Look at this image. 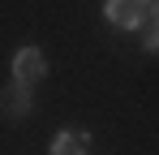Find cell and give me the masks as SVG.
Instances as JSON below:
<instances>
[{"label": "cell", "mask_w": 159, "mask_h": 155, "mask_svg": "<svg viewBox=\"0 0 159 155\" xmlns=\"http://www.w3.org/2000/svg\"><path fill=\"white\" fill-rule=\"evenodd\" d=\"M151 4V22H159V0H146Z\"/></svg>", "instance_id": "6"}, {"label": "cell", "mask_w": 159, "mask_h": 155, "mask_svg": "<svg viewBox=\"0 0 159 155\" xmlns=\"http://www.w3.org/2000/svg\"><path fill=\"white\" fill-rule=\"evenodd\" d=\"M0 112H4V116H13V121H17V116H26V112H34V95H30L26 82H17V78H13V82L0 91Z\"/></svg>", "instance_id": "2"}, {"label": "cell", "mask_w": 159, "mask_h": 155, "mask_svg": "<svg viewBox=\"0 0 159 155\" xmlns=\"http://www.w3.org/2000/svg\"><path fill=\"white\" fill-rule=\"evenodd\" d=\"M103 13H107V22L116 30H142L151 22V4L146 0H107Z\"/></svg>", "instance_id": "1"}, {"label": "cell", "mask_w": 159, "mask_h": 155, "mask_svg": "<svg viewBox=\"0 0 159 155\" xmlns=\"http://www.w3.org/2000/svg\"><path fill=\"white\" fill-rule=\"evenodd\" d=\"M90 151V134L86 129H60L52 138V155H86Z\"/></svg>", "instance_id": "4"}, {"label": "cell", "mask_w": 159, "mask_h": 155, "mask_svg": "<svg viewBox=\"0 0 159 155\" xmlns=\"http://www.w3.org/2000/svg\"><path fill=\"white\" fill-rule=\"evenodd\" d=\"M43 73H48V60H43V56H39L34 48H22L17 56H13V78H17V82L34 86V82H39Z\"/></svg>", "instance_id": "3"}, {"label": "cell", "mask_w": 159, "mask_h": 155, "mask_svg": "<svg viewBox=\"0 0 159 155\" xmlns=\"http://www.w3.org/2000/svg\"><path fill=\"white\" fill-rule=\"evenodd\" d=\"M142 48H146V52H159V22H146V26H142Z\"/></svg>", "instance_id": "5"}]
</instances>
